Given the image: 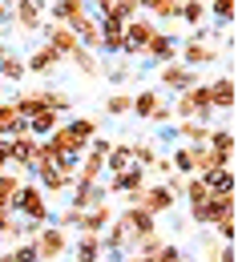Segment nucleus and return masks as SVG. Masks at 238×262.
Returning <instances> with one entry per match:
<instances>
[{
	"mask_svg": "<svg viewBox=\"0 0 238 262\" xmlns=\"http://www.w3.org/2000/svg\"><path fill=\"white\" fill-rule=\"evenodd\" d=\"M12 214L25 218V222H36V226H49V222H53V206H49V198H45V190H40L36 182H25V186H20V194L12 202Z\"/></svg>",
	"mask_w": 238,
	"mask_h": 262,
	"instance_id": "obj_1",
	"label": "nucleus"
},
{
	"mask_svg": "<svg viewBox=\"0 0 238 262\" xmlns=\"http://www.w3.org/2000/svg\"><path fill=\"white\" fill-rule=\"evenodd\" d=\"M238 202L226 194H210L206 202H198V206H190V222L194 226H218L222 218H234Z\"/></svg>",
	"mask_w": 238,
	"mask_h": 262,
	"instance_id": "obj_2",
	"label": "nucleus"
},
{
	"mask_svg": "<svg viewBox=\"0 0 238 262\" xmlns=\"http://www.w3.org/2000/svg\"><path fill=\"white\" fill-rule=\"evenodd\" d=\"M113 222L129 234V242H134V246L141 242V238H149V234L158 230V218H154V214H145L141 206H121V210L113 214Z\"/></svg>",
	"mask_w": 238,
	"mask_h": 262,
	"instance_id": "obj_3",
	"label": "nucleus"
},
{
	"mask_svg": "<svg viewBox=\"0 0 238 262\" xmlns=\"http://www.w3.org/2000/svg\"><path fill=\"white\" fill-rule=\"evenodd\" d=\"M125 206H141L145 214H154V218H162V214H170L174 206H178V198L162 186V182H154V186H145L141 194H129L125 198Z\"/></svg>",
	"mask_w": 238,
	"mask_h": 262,
	"instance_id": "obj_4",
	"label": "nucleus"
},
{
	"mask_svg": "<svg viewBox=\"0 0 238 262\" xmlns=\"http://www.w3.org/2000/svg\"><path fill=\"white\" fill-rule=\"evenodd\" d=\"M154 36H158V25H154L149 16L137 12L134 20L125 25V49H121V57H141V49H145Z\"/></svg>",
	"mask_w": 238,
	"mask_h": 262,
	"instance_id": "obj_5",
	"label": "nucleus"
},
{
	"mask_svg": "<svg viewBox=\"0 0 238 262\" xmlns=\"http://www.w3.org/2000/svg\"><path fill=\"white\" fill-rule=\"evenodd\" d=\"M93 8H97V12H93L97 25H129L137 12H141L137 0H101V4H93Z\"/></svg>",
	"mask_w": 238,
	"mask_h": 262,
	"instance_id": "obj_6",
	"label": "nucleus"
},
{
	"mask_svg": "<svg viewBox=\"0 0 238 262\" xmlns=\"http://www.w3.org/2000/svg\"><path fill=\"white\" fill-rule=\"evenodd\" d=\"M218 61V45H202V40H182L178 45V65H186V69H206V65H214Z\"/></svg>",
	"mask_w": 238,
	"mask_h": 262,
	"instance_id": "obj_7",
	"label": "nucleus"
},
{
	"mask_svg": "<svg viewBox=\"0 0 238 262\" xmlns=\"http://www.w3.org/2000/svg\"><path fill=\"white\" fill-rule=\"evenodd\" d=\"M206 97H210V109H218V113H230L238 101V85L230 73H222V77H214V81H206Z\"/></svg>",
	"mask_w": 238,
	"mask_h": 262,
	"instance_id": "obj_8",
	"label": "nucleus"
},
{
	"mask_svg": "<svg viewBox=\"0 0 238 262\" xmlns=\"http://www.w3.org/2000/svg\"><path fill=\"white\" fill-rule=\"evenodd\" d=\"M198 81H202V77H198L194 69L178 65V61H170V65L158 69V85H162V89H170V93H186V89H194Z\"/></svg>",
	"mask_w": 238,
	"mask_h": 262,
	"instance_id": "obj_9",
	"label": "nucleus"
},
{
	"mask_svg": "<svg viewBox=\"0 0 238 262\" xmlns=\"http://www.w3.org/2000/svg\"><path fill=\"white\" fill-rule=\"evenodd\" d=\"M33 246H36V254H40V262H53V258H61V254H69V234L57 230V226H45L33 238Z\"/></svg>",
	"mask_w": 238,
	"mask_h": 262,
	"instance_id": "obj_10",
	"label": "nucleus"
},
{
	"mask_svg": "<svg viewBox=\"0 0 238 262\" xmlns=\"http://www.w3.org/2000/svg\"><path fill=\"white\" fill-rule=\"evenodd\" d=\"M8 16L16 20L20 33H36V29L45 25V0H16V4L8 8Z\"/></svg>",
	"mask_w": 238,
	"mask_h": 262,
	"instance_id": "obj_11",
	"label": "nucleus"
},
{
	"mask_svg": "<svg viewBox=\"0 0 238 262\" xmlns=\"http://www.w3.org/2000/svg\"><path fill=\"white\" fill-rule=\"evenodd\" d=\"M145 169H137V165H129V169H121V173H113V178H105L101 186H105V194H141L145 190Z\"/></svg>",
	"mask_w": 238,
	"mask_h": 262,
	"instance_id": "obj_12",
	"label": "nucleus"
},
{
	"mask_svg": "<svg viewBox=\"0 0 238 262\" xmlns=\"http://www.w3.org/2000/svg\"><path fill=\"white\" fill-rule=\"evenodd\" d=\"M101 202H109V194H105V186L97 182V186H85V182H73V190H69V210H77V214H85L89 206H101Z\"/></svg>",
	"mask_w": 238,
	"mask_h": 262,
	"instance_id": "obj_13",
	"label": "nucleus"
},
{
	"mask_svg": "<svg viewBox=\"0 0 238 262\" xmlns=\"http://www.w3.org/2000/svg\"><path fill=\"white\" fill-rule=\"evenodd\" d=\"M113 214H117V210H113L109 202L89 206V210L81 214V222H77V234H97V238H101L105 230H109V222H113Z\"/></svg>",
	"mask_w": 238,
	"mask_h": 262,
	"instance_id": "obj_14",
	"label": "nucleus"
},
{
	"mask_svg": "<svg viewBox=\"0 0 238 262\" xmlns=\"http://www.w3.org/2000/svg\"><path fill=\"white\" fill-rule=\"evenodd\" d=\"M33 154H36V137H8V169H16V173H29L33 169Z\"/></svg>",
	"mask_w": 238,
	"mask_h": 262,
	"instance_id": "obj_15",
	"label": "nucleus"
},
{
	"mask_svg": "<svg viewBox=\"0 0 238 262\" xmlns=\"http://www.w3.org/2000/svg\"><path fill=\"white\" fill-rule=\"evenodd\" d=\"M141 57H145V61H154V65H170V61H178V36L158 33L145 49H141Z\"/></svg>",
	"mask_w": 238,
	"mask_h": 262,
	"instance_id": "obj_16",
	"label": "nucleus"
},
{
	"mask_svg": "<svg viewBox=\"0 0 238 262\" xmlns=\"http://www.w3.org/2000/svg\"><path fill=\"white\" fill-rule=\"evenodd\" d=\"M61 61H65V57H61V53H53V49L40 40L33 53L25 57V73H36V77H45V73H53V69L61 65Z\"/></svg>",
	"mask_w": 238,
	"mask_h": 262,
	"instance_id": "obj_17",
	"label": "nucleus"
},
{
	"mask_svg": "<svg viewBox=\"0 0 238 262\" xmlns=\"http://www.w3.org/2000/svg\"><path fill=\"white\" fill-rule=\"evenodd\" d=\"M12 109L20 113V121H29V117H36V113H45V109H49V93H45V89L16 93V97H12Z\"/></svg>",
	"mask_w": 238,
	"mask_h": 262,
	"instance_id": "obj_18",
	"label": "nucleus"
},
{
	"mask_svg": "<svg viewBox=\"0 0 238 262\" xmlns=\"http://www.w3.org/2000/svg\"><path fill=\"white\" fill-rule=\"evenodd\" d=\"M77 182H85V186H97L105 182V158L101 154H81V162H77Z\"/></svg>",
	"mask_w": 238,
	"mask_h": 262,
	"instance_id": "obj_19",
	"label": "nucleus"
},
{
	"mask_svg": "<svg viewBox=\"0 0 238 262\" xmlns=\"http://www.w3.org/2000/svg\"><path fill=\"white\" fill-rule=\"evenodd\" d=\"M69 250H73V262H105L97 234H81L77 242H69Z\"/></svg>",
	"mask_w": 238,
	"mask_h": 262,
	"instance_id": "obj_20",
	"label": "nucleus"
},
{
	"mask_svg": "<svg viewBox=\"0 0 238 262\" xmlns=\"http://www.w3.org/2000/svg\"><path fill=\"white\" fill-rule=\"evenodd\" d=\"M65 129L73 133V141H81V145L89 149V141H93V137L101 133V121H97V117H73Z\"/></svg>",
	"mask_w": 238,
	"mask_h": 262,
	"instance_id": "obj_21",
	"label": "nucleus"
},
{
	"mask_svg": "<svg viewBox=\"0 0 238 262\" xmlns=\"http://www.w3.org/2000/svg\"><path fill=\"white\" fill-rule=\"evenodd\" d=\"M20 186H25V173H16V169L0 173V210H12V202H16V194H20Z\"/></svg>",
	"mask_w": 238,
	"mask_h": 262,
	"instance_id": "obj_22",
	"label": "nucleus"
},
{
	"mask_svg": "<svg viewBox=\"0 0 238 262\" xmlns=\"http://www.w3.org/2000/svg\"><path fill=\"white\" fill-rule=\"evenodd\" d=\"M0 77H4V81H12V85L29 77V73H25V57H20V53H16L12 45H8V53L0 57Z\"/></svg>",
	"mask_w": 238,
	"mask_h": 262,
	"instance_id": "obj_23",
	"label": "nucleus"
},
{
	"mask_svg": "<svg viewBox=\"0 0 238 262\" xmlns=\"http://www.w3.org/2000/svg\"><path fill=\"white\" fill-rule=\"evenodd\" d=\"M53 129H61V117L53 113V109H45V113H36V117H29V137H36V141H45Z\"/></svg>",
	"mask_w": 238,
	"mask_h": 262,
	"instance_id": "obj_24",
	"label": "nucleus"
},
{
	"mask_svg": "<svg viewBox=\"0 0 238 262\" xmlns=\"http://www.w3.org/2000/svg\"><path fill=\"white\" fill-rule=\"evenodd\" d=\"M158 105H162V97H158V89H141V93H137V97L129 101V113H134V117H141V121H149Z\"/></svg>",
	"mask_w": 238,
	"mask_h": 262,
	"instance_id": "obj_25",
	"label": "nucleus"
},
{
	"mask_svg": "<svg viewBox=\"0 0 238 262\" xmlns=\"http://www.w3.org/2000/svg\"><path fill=\"white\" fill-rule=\"evenodd\" d=\"M206 145L214 149V154H222V158H234V129H214L210 125V133H206Z\"/></svg>",
	"mask_w": 238,
	"mask_h": 262,
	"instance_id": "obj_26",
	"label": "nucleus"
},
{
	"mask_svg": "<svg viewBox=\"0 0 238 262\" xmlns=\"http://www.w3.org/2000/svg\"><path fill=\"white\" fill-rule=\"evenodd\" d=\"M129 165H134L129 162V141H117V145L105 154V173H109V178L121 173V169H129Z\"/></svg>",
	"mask_w": 238,
	"mask_h": 262,
	"instance_id": "obj_27",
	"label": "nucleus"
},
{
	"mask_svg": "<svg viewBox=\"0 0 238 262\" xmlns=\"http://www.w3.org/2000/svg\"><path fill=\"white\" fill-rule=\"evenodd\" d=\"M206 133H210V125H202V121H178L174 137H182V145H206Z\"/></svg>",
	"mask_w": 238,
	"mask_h": 262,
	"instance_id": "obj_28",
	"label": "nucleus"
},
{
	"mask_svg": "<svg viewBox=\"0 0 238 262\" xmlns=\"http://www.w3.org/2000/svg\"><path fill=\"white\" fill-rule=\"evenodd\" d=\"M77 8H81V0H49L45 4V16H49V25H65Z\"/></svg>",
	"mask_w": 238,
	"mask_h": 262,
	"instance_id": "obj_29",
	"label": "nucleus"
},
{
	"mask_svg": "<svg viewBox=\"0 0 238 262\" xmlns=\"http://www.w3.org/2000/svg\"><path fill=\"white\" fill-rule=\"evenodd\" d=\"M178 20H182V25H190V29H202L206 20H210V16H206V4H202V0H182Z\"/></svg>",
	"mask_w": 238,
	"mask_h": 262,
	"instance_id": "obj_30",
	"label": "nucleus"
},
{
	"mask_svg": "<svg viewBox=\"0 0 238 262\" xmlns=\"http://www.w3.org/2000/svg\"><path fill=\"white\" fill-rule=\"evenodd\" d=\"M202 182L210 186V194H226V198H234V169H218V173H206Z\"/></svg>",
	"mask_w": 238,
	"mask_h": 262,
	"instance_id": "obj_31",
	"label": "nucleus"
},
{
	"mask_svg": "<svg viewBox=\"0 0 238 262\" xmlns=\"http://www.w3.org/2000/svg\"><path fill=\"white\" fill-rule=\"evenodd\" d=\"M125 49V25H101V53H121Z\"/></svg>",
	"mask_w": 238,
	"mask_h": 262,
	"instance_id": "obj_32",
	"label": "nucleus"
},
{
	"mask_svg": "<svg viewBox=\"0 0 238 262\" xmlns=\"http://www.w3.org/2000/svg\"><path fill=\"white\" fill-rule=\"evenodd\" d=\"M73 182H77V178H69V173H61V169L40 173V190H45V198H49V194H61V190H73Z\"/></svg>",
	"mask_w": 238,
	"mask_h": 262,
	"instance_id": "obj_33",
	"label": "nucleus"
},
{
	"mask_svg": "<svg viewBox=\"0 0 238 262\" xmlns=\"http://www.w3.org/2000/svg\"><path fill=\"white\" fill-rule=\"evenodd\" d=\"M170 165H174V173H182V178H198V169H194V149H190V145H178Z\"/></svg>",
	"mask_w": 238,
	"mask_h": 262,
	"instance_id": "obj_34",
	"label": "nucleus"
},
{
	"mask_svg": "<svg viewBox=\"0 0 238 262\" xmlns=\"http://www.w3.org/2000/svg\"><path fill=\"white\" fill-rule=\"evenodd\" d=\"M49 169H57V154L49 149V141H36V154H33V169L29 173H49Z\"/></svg>",
	"mask_w": 238,
	"mask_h": 262,
	"instance_id": "obj_35",
	"label": "nucleus"
},
{
	"mask_svg": "<svg viewBox=\"0 0 238 262\" xmlns=\"http://www.w3.org/2000/svg\"><path fill=\"white\" fill-rule=\"evenodd\" d=\"M182 198H186V206H198V202H206V198H210V186H206L202 178H186Z\"/></svg>",
	"mask_w": 238,
	"mask_h": 262,
	"instance_id": "obj_36",
	"label": "nucleus"
},
{
	"mask_svg": "<svg viewBox=\"0 0 238 262\" xmlns=\"http://www.w3.org/2000/svg\"><path fill=\"white\" fill-rule=\"evenodd\" d=\"M69 61H73V65L81 69V73H85V77H101V65H97V57H93V53H89V49H77V53H73V57H69Z\"/></svg>",
	"mask_w": 238,
	"mask_h": 262,
	"instance_id": "obj_37",
	"label": "nucleus"
},
{
	"mask_svg": "<svg viewBox=\"0 0 238 262\" xmlns=\"http://www.w3.org/2000/svg\"><path fill=\"white\" fill-rule=\"evenodd\" d=\"M238 12L234 0H214V4H206V16H214V20H222V25H230Z\"/></svg>",
	"mask_w": 238,
	"mask_h": 262,
	"instance_id": "obj_38",
	"label": "nucleus"
},
{
	"mask_svg": "<svg viewBox=\"0 0 238 262\" xmlns=\"http://www.w3.org/2000/svg\"><path fill=\"white\" fill-rule=\"evenodd\" d=\"M129 93H121V89H113V93H109V101H105V113H109V117H125V113H129Z\"/></svg>",
	"mask_w": 238,
	"mask_h": 262,
	"instance_id": "obj_39",
	"label": "nucleus"
},
{
	"mask_svg": "<svg viewBox=\"0 0 238 262\" xmlns=\"http://www.w3.org/2000/svg\"><path fill=\"white\" fill-rule=\"evenodd\" d=\"M45 93H49V109H53L57 117L73 109V97H69V93H61V89H45Z\"/></svg>",
	"mask_w": 238,
	"mask_h": 262,
	"instance_id": "obj_40",
	"label": "nucleus"
},
{
	"mask_svg": "<svg viewBox=\"0 0 238 262\" xmlns=\"http://www.w3.org/2000/svg\"><path fill=\"white\" fill-rule=\"evenodd\" d=\"M12 258H16V262H40V254H36V246H33V238L16 242V246H12Z\"/></svg>",
	"mask_w": 238,
	"mask_h": 262,
	"instance_id": "obj_41",
	"label": "nucleus"
},
{
	"mask_svg": "<svg viewBox=\"0 0 238 262\" xmlns=\"http://www.w3.org/2000/svg\"><path fill=\"white\" fill-rule=\"evenodd\" d=\"M210 230H214V234H210L214 242H222V246H226V242H234V218H222L218 226H210Z\"/></svg>",
	"mask_w": 238,
	"mask_h": 262,
	"instance_id": "obj_42",
	"label": "nucleus"
},
{
	"mask_svg": "<svg viewBox=\"0 0 238 262\" xmlns=\"http://www.w3.org/2000/svg\"><path fill=\"white\" fill-rule=\"evenodd\" d=\"M154 258H158V262H190V254H186V250H178L174 242H166V246H162Z\"/></svg>",
	"mask_w": 238,
	"mask_h": 262,
	"instance_id": "obj_43",
	"label": "nucleus"
},
{
	"mask_svg": "<svg viewBox=\"0 0 238 262\" xmlns=\"http://www.w3.org/2000/svg\"><path fill=\"white\" fill-rule=\"evenodd\" d=\"M162 186H166V190L182 202V190H186V178H182V173H166V182H162Z\"/></svg>",
	"mask_w": 238,
	"mask_h": 262,
	"instance_id": "obj_44",
	"label": "nucleus"
},
{
	"mask_svg": "<svg viewBox=\"0 0 238 262\" xmlns=\"http://www.w3.org/2000/svg\"><path fill=\"white\" fill-rule=\"evenodd\" d=\"M105 77H109V81H113V89H117V85H125V81L134 77V69H125V65H113L109 73H105Z\"/></svg>",
	"mask_w": 238,
	"mask_h": 262,
	"instance_id": "obj_45",
	"label": "nucleus"
},
{
	"mask_svg": "<svg viewBox=\"0 0 238 262\" xmlns=\"http://www.w3.org/2000/svg\"><path fill=\"white\" fill-rule=\"evenodd\" d=\"M149 121H154V125H170V121H174V109L166 105V101H162V105L154 109V117H149Z\"/></svg>",
	"mask_w": 238,
	"mask_h": 262,
	"instance_id": "obj_46",
	"label": "nucleus"
},
{
	"mask_svg": "<svg viewBox=\"0 0 238 262\" xmlns=\"http://www.w3.org/2000/svg\"><path fill=\"white\" fill-rule=\"evenodd\" d=\"M109 149H113V141H109V137H105V133H97V137H93V141H89V154H109Z\"/></svg>",
	"mask_w": 238,
	"mask_h": 262,
	"instance_id": "obj_47",
	"label": "nucleus"
},
{
	"mask_svg": "<svg viewBox=\"0 0 238 262\" xmlns=\"http://www.w3.org/2000/svg\"><path fill=\"white\" fill-rule=\"evenodd\" d=\"M210 262H238L234 258V242H226V246H218V250H214V258Z\"/></svg>",
	"mask_w": 238,
	"mask_h": 262,
	"instance_id": "obj_48",
	"label": "nucleus"
},
{
	"mask_svg": "<svg viewBox=\"0 0 238 262\" xmlns=\"http://www.w3.org/2000/svg\"><path fill=\"white\" fill-rule=\"evenodd\" d=\"M12 222H16V214H12V210H0V238L12 234Z\"/></svg>",
	"mask_w": 238,
	"mask_h": 262,
	"instance_id": "obj_49",
	"label": "nucleus"
},
{
	"mask_svg": "<svg viewBox=\"0 0 238 262\" xmlns=\"http://www.w3.org/2000/svg\"><path fill=\"white\" fill-rule=\"evenodd\" d=\"M8 137H0V173H8Z\"/></svg>",
	"mask_w": 238,
	"mask_h": 262,
	"instance_id": "obj_50",
	"label": "nucleus"
},
{
	"mask_svg": "<svg viewBox=\"0 0 238 262\" xmlns=\"http://www.w3.org/2000/svg\"><path fill=\"white\" fill-rule=\"evenodd\" d=\"M149 173H162V178H166V173H174L170 158H158V162H154V169H149Z\"/></svg>",
	"mask_w": 238,
	"mask_h": 262,
	"instance_id": "obj_51",
	"label": "nucleus"
},
{
	"mask_svg": "<svg viewBox=\"0 0 238 262\" xmlns=\"http://www.w3.org/2000/svg\"><path fill=\"white\" fill-rule=\"evenodd\" d=\"M8 8H12V4H4V0H0V25L8 20Z\"/></svg>",
	"mask_w": 238,
	"mask_h": 262,
	"instance_id": "obj_52",
	"label": "nucleus"
},
{
	"mask_svg": "<svg viewBox=\"0 0 238 262\" xmlns=\"http://www.w3.org/2000/svg\"><path fill=\"white\" fill-rule=\"evenodd\" d=\"M0 262H16V258H12V250H4V254H0Z\"/></svg>",
	"mask_w": 238,
	"mask_h": 262,
	"instance_id": "obj_53",
	"label": "nucleus"
},
{
	"mask_svg": "<svg viewBox=\"0 0 238 262\" xmlns=\"http://www.w3.org/2000/svg\"><path fill=\"white\" fill-rule=\"evenodd\" d=\"M129 258H134V262H158V258H141V254H129Z\"/></svg>",
	"mask_w": 238,
	"mask_h": 262,
	"instance_id": "obj_54",
	"label": "nucleus"
},
{
	"mask_svg": "<svg viewBox=\"0 0 238 262\" xmlns=\"http://www.w3.org/2000/svg\"><path fill=\"white\" fill-rule=\"evenodd\" d=\"M4 53H8V40H4V45H0V57H4Z\"/></svg>",
	"mask_w": 238,
	"mask_h": 262,
	"instance_id": "obj_55",
	"label": "nucleus"
},
{
	"mask_svg": "<svg viewBox=\"0 0 238 262\" xmlns=\"http://www.w3.org/2000/svg\"><path fill=\"white\" fill-rule=\"evenodd\" d=\"M121 262H134V258H121Z\"/></svg>",
	"mask_w": 238,
	"mask_h": 262,
	"instance_id": "obj_56",
	"label": "nucleus"
}]
</instances>
